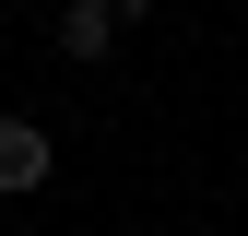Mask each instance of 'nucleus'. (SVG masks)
<instances>
[{
  "label": "nucleus",
  "instance_id": "obj_1",
  "mask_svg": "<svg viewBox=\"0 0 248 236\" xmlns=\"http://www.w3.org/2000/svg\"><path fill=\"white\" fill-rule=\"evenodd\" d=\"M47 165H59V154H47L36 118H0V189H12V201H24V189H47Z\"/></svg>",
  "mask_w": 248,
  "mask_h": 236
},
{
  "label": "nucleus",
  "instance_id": "obj_2",
  "mask_svg": "<svg viewBox=\"0 0 248 236\" xmlns=\"http://www.w3.org/2000/svg\"><path fill=\"white\" fill-rule=\"evenodd\" d=\"M118 47V12L107 0H71V12H59V59H107Z\"/></svg>",
  "mask_w": 248,
  "mask_h": 236
},
{
  "label": "nucleus",
  "instance_id": "obj_3",
  "mask_svg": "<svg viewBox=\"0 0 248 236\" xmlns=\"http://www.w3.org/2000/svg\"><path fill=\"white\" fill-rule=\"evenodd\" d=\"M107 12H118V24H142V12H154V0H107Z\"/></svg>",
  "mask_w": 248,
  "mask_h": 236
}]
</instances>
